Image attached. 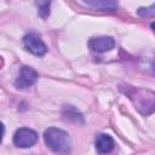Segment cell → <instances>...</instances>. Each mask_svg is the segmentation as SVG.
<instances>
[{
	"instance_id": "1",
	"label": "cell",
	"mask_w": 155,
	"mask_h": 155,
	"mask_svg": "<svg viewBox=\"0 0 155 155\" xmlns=\"http://www.w3.org/2000/svg\"><path fill=\"white\" fill-rule=\"evenodd\" d=\"M44 139L46 145L54 153L67 155L71 150V140L69 134L56 127H50L44 133Z\"/></svg>"
},
{
	"instance_id": "2",
	"label": "cell",
	"mask_w": 155,
	"mask_h": 155,
	"mask_svg": "<svg viewBox=\"0 0 155 155\" xmlns=\"http://www.w3.org/2000/svg\"><path fill=\"white\" fill-rule=\"evenodd\" d=\"M127 94L136 104L137 109L144 114L149 115L154 110V93L148 90H137L131 87L130 91H127Z\"/></svg>"
},
{
	"instance_id": "3",
	"label": "cell",
	"mask_w": 155,
	"mask_h": 155,
	"mask_svg": "<svg viewBox=\"0 0 155 155\" xmlns=\"http://www.w3.org/2000/svg\"><path fill=\"white\" fill-rule=\"evenodd\" d=\"M36 140H38V133L27 127L18 128L13 136V143L18 148H29L34 145Z\"/></svg>"
},
{
	"instance_id": "4",
	"label": "cell",
	"mask_w": 155,
	"mask_h": 155,
	"mask_svg": "<svg viewBox=\"0 0 155 155\" xmlns=\"http://www.w3.org/2000/svg\"><path fill=\"white\" fill-rule=\"evenodd\" d=\"M38 80V73L31 68V67H22L19 70V74L15 81V86L17 88L24 90L30 86H33Z\"/></svg>"
},
{
	"instance_id": "5",
	"label": "cell",
	"mask_w": 155,
	"mask_h": 155,
	"mask_svg": "<svg viewBox=\"0 0 155 155\" xmlns=\"http://www.w3.org/2000/svg\"><path fill=\"white\" fill-rule=\"evenodd\" d=\"M23 45L29 52H31L35 56H42L47 51L46 45L40 39V36L36 35V34H33V33L31 34H27L23 38Z\"/></svg>"
},
{
	"instance_id": "6",
	"label": "cell",
	"mask_w": 155,
	"mask_h": 155,
	"mask_svg": "<svg viewBox=\"0 0 155 155\" xmlns=\"http://www.w3.org/2000/svg\"><path fill=\"white\" fill-rule=\"evenodd\" d=\"M114 39L110 36H97V38H91L88 40V47L97 53L107 52L114 48Z\"/></svg>"
},
{
	"instance_id": "7",
	"label": "cell",
	"mask_w": 155,
	"mask_h": 155,
	"mask_svg": "<svg viewBox=\"0 0 155 155\" xmlns=\"http://www.w3.org/2000/svg\"><path fill=\"white\" fill-rule=\"evenodd\" d=\"M94 144H96V149H97V151L99 154H108L114 149L115 142L109 134L102 133V134L97 136Z\"/></svg>"
},
{
	"instance_id": "8",
	"label": "cell",
	"mask_w": 155,
	"mask_h": 155,
	"mask_svg": "<svg viewBox=\"0 0 155 155\" xmlns=\"http://www.w3.org/2000/svg\"><path fill=\"white\" fill-rule=\"evenodd\" d=\"M62 115L65 121L75 122V124H84V116L78 109H75L73 105H64L62 109Z\"/></svg>"
},
{
	"instance_id": "9",
	"label": "cell",
	"mask_w": 155,
	"mask_h": 155,
	"mask_svg": "<svg viewBox=\"0 0 155 155\" xmlns=\"http://www.w3.org/2000/svg\"><path fill=\"white\" fill-rule=\"evenodd\" d=\"M84 4L103 11H114L117 7V2L115 1H85Z\"/></svg>"
},
{
	"instance_id": "10",
	"label": "cell",
	"mask_w": 155,
	"mask_h": 155,
	"mask_svg": "<svg viewBox=\"0 0 155 155\" xmlns=\"http://www.w3.org/2000/svg\"><path fill=\"white\" fill-rule=\"evenodd\" d=\"M50 6H51L50 1H39L38 2V15L44 19L47 18L50 15Z\"/></svg>"
},
{
	"instance_id": "11",
	"label": "cell",
	"mask_w": 155,
	"mask_h": 155,
	"mask_svg": "<svg viewBox=\"0 0 155 155\" xmlns=\"http://www.w3.org/2000/svg\"><path fill=\"white\" fill-rule=\"evenodd\" d=\"M155 5H151L150 7H140L139 10H138V15L139 16H142V17H151V16H154V13H155Z\"/></svg>"
},
{
	"instance_id": "12",
	"label": "cell",
	"mask_w": 155,
	"mask_h": 155,
	"mask_svg": "<svg viewBox=\"0 0 155 155\" xmlns=\"http://www.w3.org/2000/svg\"><path fill=\"white\" fill-rule=\"evenodd\" d=\"M4 132H5V127H4V125L0 122V143H1L2 137H4Z\"/></svg>"
}]
</instances>
